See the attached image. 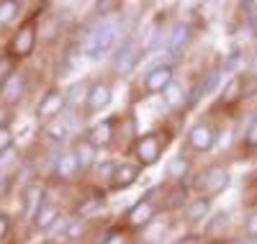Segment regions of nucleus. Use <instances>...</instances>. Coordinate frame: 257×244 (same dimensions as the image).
Segmentation results:
<instances>
[{
    "label": "nucleus",
    "instance_id": "f257e3e1",
    "mask_svg": "<svg viewBox=\"0 0 257 244\" xmlns=\"http://www.w3.org/2000/svg\"><path fill=\"white\" fill-rule=\"evenodd\" d=\"M231 183V172L226 165L221 162H211L206 165L203 170H198L196 175L190 177V190L196 193L198 198H208V201H213L216 195H221Z\"/></svg>",
    "mask_w": 257,
    "mask_h": 244
},
{
    "label": "nucleus",
    "instance_id": "f03ea898",
    "mask_svg": "<svg viewBox=\"0 0 257 244\" xmlns=\"http://www.w3.org/2000/svg\"><path fill=\"white\" fill-rule=\"evenodd\" d=\"M118 24L116 21H98V24L85 34V41H82V52L88 59H100L108 54L116 44H118Z\"/></svg>",
    "mask_w": 257,
    "mask_h": 244
},
{
    "label": "nucleus",
    "instance_id": "7ed1b4c3",
    "mask_svg": "<svg viewBox=\"0 0 257 244\" xmlns=\"http://www.w3.org/2000/svg\"><path fill=\"white\" fill-rule=\"evenodd\" d=\"M167 131L162 129H155V131H147V134H139L132 144V154H134V160L137 165L142 167H152L160 162L162 157V152L167 149Z\"/></svg>",
    "mask_w": 257,
    "mask_h": 244
},
{
    "label": "nucleus",
    "instance_id": "20e7f679",
    "mask_svg": "<svg viewBox=\"0 0 257 244\" xmlns=\"http://www.w3.org/2000/svg\"><path fill=\"white\" fill-rule=\"evenodd\" d=\"M144 59V49H142V44L137 41V36H126L116 52H113V62H111V67L118 77H128L137 67H139V62Z\"/></svg>",
    "mask_w": 257,
    "mask_h": 244
},
{
    "label": "nucleus",
    "instance_id": "39448f33",
    "mask_svg": "<svg viewBox=\"0 0 257 244\" xmlns=\"http://www.w3.org/2000/svg\"><path fill=\"white\" fill-rule=\"evenodd\" d=\"M160 211H162V206L155 203V201H149V198L144 195L123 213V224H126V229H132V231H144L147 226H152V221L157 218Z\"/></svg>",
    "mask_w": 257,
    "mask_h": 244
},
{
    "label": "nucleus",
    "instance_id": "423d86ee",
    "mask_svg": "<svg viewBox=\"0 0 257 244\" xmlns=\"http://www.w3.org/2000/svg\"><path fill=\"white\" fill-rule=\"evenodd\" d=\"M216 126H213L211 121H196L190 129H188V134H185V144L196 152V154H206L211 152L213 147H216Z\"/></svg>",
    "mask_w": 257,
    "mask_h": 244
},
{
    "label": "nucleus",
    "instance_id": "0eeeda50",
    "mask_svg": "<svg viewBox=\"0 0 257 244\" xmlns=\"http://www.w3.org/2000/svg\"><path fill=\"white\" fill-rule=\"evenodd\" d=\"M190 41H193L190 24H185V21H175V24L165 31V52L173 59H180L183 52L190 47Z\"/></svg>",
    "mask_w": 257,
    "mask_h": 244
},
{
    "label": "nucleus",
    "instance_id": "6e6552de",
    "mask_svg": "<svg viewBox=\"0 0 257 244\" xmlns=\"http://www.w3.org/2000/svg\"><path fill=\"white\" fill-rule=\"evenodd\" d=\"M34 47H36V18H29L26 24L18 29V34L13 36L8 54L13 59H26V57H31Z\"/></svg>",
    "mask_w": 257,
    "mask_h": 244
},
{
    "label": "nucleus",
    "instance_id": "1a4fd4ad",
    "mask_svg": "<svg viewBox=\"0 0 257 244\" xmlns=\"http://www.w3.org/2000/svg\"><path fill=\"white\" fill-rule=\"evenodd\" d=\"M173 80H175V70H173L170 62H165V64H155V67L144 75L142 87H144V93H149V95H162L165 87Z\"/></svg>",
    "mask_w": 257,
    "mask_h": 244
},
{
    "label": "nucleus",
    "instance_id": "9d476101",
    "mask_svg": "<svg viewBox=\"0 0 257 244\" xmlns=\"http://www.w3.org/2000/svg\"><path fill=\"white\" fill-rule=\"evenodd\" d=\"M64 105H67V93L52 87V90H47V95L39 100V105H36V118L44 121V124H49V121H54V118L62 113Z\"/></svg>",
    "mask_w": 257,
    "mask_h": 244
},
{
    "label": "nucleus",
    "instance_id": "9b49d317",
    "mask_svg": "<svg viewBox=\"0 0 257 244\" xmlns=\"http://www.w3.org/2000/svg\"><path fill=\"white\" fill-rule=\"evenodd\" d=\"M111 98H113V87L108 80H95L90 82L88 87V98H85V108H88V113H100L111 105Z\"/></svg>",
    "mask_w": 257,
    "mask_h": 244
},
{
    "label": "nucleus",
    "instance_id": "f8f14e48",
    "mask_svg": "<svg viewBox=\"0 0 257 244\" xmlns=\"http://www.w3.org/2000/svg\"><path fill=\"white\" fill-rule=\"evenodd\" d=\"M190 177H193V165H190V160L185 157L183 152L167 160V165H165V180L170 185H183L185 180H190Z\"/></svg>",
    "mask_w": 257,
    "mask_h": 244
},
{
    "label": "nucleus",
    "instance_id": "ddd939ff",
    "mask_svg": "<svg viewBox=\"0 0 257 244\" xmlns=\"http://www.w3.org/2000/svg\"><path fill=\"white\" fill-rule=\"evenodd\" d=\"M116 126H118V116L113 118H103L100 124H95L88 134V142L95 147V149H105V147H111L113 139H116Z\"/></svg>",
    "mask_w": 257,
    "mask_h": 244
},
{
    "label": "nucleus",
    "instance_id": "4468645a",
    "mask_svg": "<svg viewBox=\"0 0 257 244\" xmlns=\"http://www.w3.org/2000/svg\"><path fill=\"white\" fill-rule=\"evenodd\" d=\"M247 82H249V75H234V77H229V82L224 85V90H221L219 103L221 105H234V103H239L242 98H247Z\"/></svg>",
    "mask_w": 257,
    "mask_h": 244
},
{
    "label": "nucleus",
    "instance_id": "2eb2a0df",
    "mask_svg": "<svg viewBox=\"0 0 257 244\" xmlns=\"http://www.w3.org/2000/svg\"><path fill=\"white\" fill-rule=\"evenodd\" d=\"M188 203H190V185L188 183L170 185L165 190V201H162V208L165 211H185Z\"/></svg>",
    "mask_w": 257,
    "mask_h": 244
},
{
    "label": "nucleus",
    "instance_id": "dca6fc26",
    "mask_svg": "<svg viewBox=\"0 0 257 244\" xmlns=\"http://www.w3.org/2000/svg\"><path fill=\"white\" fill-rule=\"evenodd\" d=\"M139 175H142V165H137V162H118L111 185L116 190H126V188H132L139 180Z\"/></svg>",
    "mask_w": 257,
    "mask_h": 244
},
{
    "label": "nucleus",
    "instance_id": "f3484780",
    "mask_svg": "<svg viewBox=\"0 0 257 244\" xmlns=\"http://www.w3.org/2000/svg\"><path fill=\"white\" fill-rule=\"evenodd\" d=\"M208 216H211V201L208 198H193L183 211V218H185L188 226L203 224V221H208Z\"/></svg>",
    "mask_w": 257,
    "mask_h": 244
},
{
    "label": "nucleus",
    "instance_id": "a211bd4d",
    "mask_svg": "<svg viewBox=\"0 0 257 244\" xmlns=\"http://www.w3.org/2000/svg\"><path fill=\"white\" fill-rule=\"evenodd\" d=\"M82 170H80V162H77V157H75V152L70 149V152H62L59 154V160H57V175H59V180H75V177L80 175Z\"/></svg>",
    "mask_w": 257,
    "mask_h": 244
},
{
    "label": "nucleus",
    "instance_id": "6ab92c4d",
    "mask_svg": "<svg viewBox=\"0 0 257 244\" xmlns=\"http://www.w3.org/2000/svg\"><path fill=\"white\" fill-rule=\"evenodd\" d=\"M72 152H75V157H77V162H80V170H90V167L95 165L98 149L88 142V137L77 139V142H75V147H72Z\"/></svg>",
    "mask_w": 257,
    "mask_h": 244
},
{
    "label": "nucleus",
    "instance_id": "aec40b11",
    "mask_svg": "<svg viewBox=\"0 0 257 244\" xmlns=\"http://www.w3.org/2000/svg\"><path fill=\"white\" fill-rule=\"evenodd\" d=\"M24 90H26V77L24 75H13L6 85H0V95H3L6 98V103H18L21 98H24Z\"/></svg>",
    "mask_w": 257,
    "mask_h": 244
},
{
    "label": "nucleus",
    "instance_id": "412c9836",
    "mask_svg": "<svg viewBox=\"0 0 257 244\" xmlns=\"http://www.w3.org/2000/svg\"><path fill=\"white\" fill-rule=\"evenodd\" d=\"M103 206H105V193L93 190L90 195H85L82 201L77 203V216H80V218H90V216L98 213Z\"/></svg>",
    "mask_w": 257,
    "mask_h": 244
},
{
    "label": "nucleus",
    "instance_id": "4be33fe9",
    "mask_svg": "<svg viewBox=\"0 0 257 244\" xmlns=\"http://www.w3.org/2000/svg\"><path fill=\"white\" fill-rule=\"evenodd\" d=\"M229 226V213L226 211H216L211 213L208 221L203 224V234L211 236V239H224V229Z\"/></svg>",
    "mask_w": 257,
    "mask_h": 244
},
{
    "label": "nucleus",
    "instance_id": "5701e85b",
    "mask_svg": "<svg viewBox=\"0 0 257 244\" xmlns=\"http://www.w3.org/2000/svg\"><path fill=\"white\" fill-rule=\"evenodd\" d=\"M162 100H165V105L167 108H185V103H188V90L178 82V80H173L167 87H165V93H162Z\"/></svg>",
    "mask_w": 257,
    "mask_h": 244
},
{
    "label": "nucleus",
    "instance_id": "b1692460",
    "mask_svg": "<svg viewBox=\"0 0 257 244\" xmlns=\"http://www.w3.org/2000/svg\"><path fill=\"white\" fill-rule=\"evenodd\" d=\"M24 206H26V216H31V218L36 216V211L41 206H44V188L39 183H34L24 190Z\"/></svg>",
    "mask_w": 257,
    "mask_h": 244
},
{
    "label": "nucleus",
    "instance_id": "393cba45",
    "mask_svg": "<svg viewBox=\"0 0 257 244\" xmlns=\"http://www.w3.org/2000/svg\"><path fill=\"white\" fill-rule=\"evenodd\" d=\"M54 221H59V208L52 206V203H44L36 211V216H34V226L39 231H49L54 226Z\"/></svg>",
    "mask_w": 257,
    "mask_h": 244
},
{
    "label": "nucleus",
    "instance_id": "a878e982",
    "mask_svg": "<svg viewBox=\"0 0 257 244\" xmlns=\"http://www.w3.org/2000/svg\"><path fill=\"white\" fill-rule=\"evenodd\" d=\"M67 124H64L62 118H54V121H49L47 126H44V137L47 139H52V142H64L67 139Z\"/></svg>",
    "mask_w": 257,
    "mask_h": 244
},
{
    "label": "nucleus",
    "instance_id": "bb28decb",
    "mask_svg": "<svg viewBox=\"0 0 257 244\" xmlns=\"http://www.w3.org/2000/svg\"><path fill=\"white\" fill-rule=\"evenodd\" d=\"M242 229H244V234H247L249 239H257V203H254V206H249V208L244 211Z\"/></svg>",
    "mask_w": 257,
    "mask_h": 244
},
{
    "label": "nucleus",
    "instance_id": "cd10ccee",
    "mask_svg": "<svg viewBox=\"0 0 257 244\" xmlns=\"http://www.w3.org/2000/svg\"><path fill=\"white\" fill-rule=\"evenodd\" d=\"M13 75H16V59L11 54H3L0 57V85H6Z\"/></svg>",
    "mask_w": 257,
    "mask_h": 244
},
{
    "label": "nucleus",
    "instance_id": "c85d7f7f",
    "mask_svg": "<svg viewBox=\"0 0 257 244\" xmlns=\"http://www.w3.org/2000/svg\"><path fill=\"white\" fill-rule=\"evenodd\" d=\"M18 13H21L18 3H13V0H3V3H0V24H11Z\"/></svg>",
    "mask_w": 257,
    "mask_h": 244
},
{
    "label": "nucleus",
    "instance_id": "c756f323",
    "mask_svg": "<svg viewBox=\"0 0 257 244\" xmlns=\"http://www.w3.org/2000/svg\"><path fill=\"white\" fill-rule=\"evenodd\" d=\"M242 144H244V149H257V116L249 121V126H247V131H244V137H242Z\"/></svg>",
    "mask_w": 257,
    "mask_h": 244
},
{
    "label": "nucleus",
    "instance_id": "7c9ffc66",
    "mask_svg": "<svg viewBox=\"0 0 257 244\" xmlns=\"http://www.w3.org/2000/svg\"><path fill=\"white\" fill-rule=\"evenodd\" d=\"M82 231H85V221L82 218H72V221H67V226H64V236H67L70 241L82 236Z\"/></svg>",
    "mask_w": 257,
    "mask_h": 244
},
{
    "label": "nucleus",
    "instance_id": "2f4dec72",
    "mask_svg": "<svg viewBox=\"0 0 257 244\" xmlns=\"http://www.w3.org/2000/svg\"><path fill=\"white\" fill-rule=\"evenodd\" d=\"M13 147V134L8 126H0V154H6Z\"/></svg>",
    "mask_w": 257,
    "mask_h": 244
},
{
    "label": "nucleus",
    "instance_id": "473e14b6",
    "mask_svg": "<svg viewBox=\"0 0 257 244\" xmlns=\"http://www.w3.org/2000/svg\"><path fill=\"white\" fill-rule=\"evenodd\" d=\"M116 165L118 162H111V160H105L100 167H98V175L103 177V180H111L113 183V175H116Z\"/></svg>",
    "mask_w": 257,
    "mask_h": 244
},
{
    "label": "nucleus",
    "instance_id": "72a5a7b5",
    "mask_svg": "<svg viewBox=\"0 0 257 244\" xmlns=\"http://www.w3.org/2000/svg\"><path fill=\"white\" fill-rule=\"evenodd\" d=\"M100 244H128L126 239H123V234L121 231H108L103 239H100Z\"/></svg>",
    "mask_w": 257,
    "mask_h": 244
},
{
    "label": "nucleus",
    "instance_id": "f704fd0d",
    "mask_svg": "<svg viewBox=\"0 0 257 244\" xmlns=\"http://www.w3.org/2000/svg\"><path fill=\"white\" fill-rule=\"evenodd\" d=\"M173 244H203V236H198V234H185V236L175 239Z\"/></svg>",
    "mask_w": 257,
    "mask_h": 244
},
{
    "label": "nucleus",
    "instance_id": "c9c22d12",
    "mask_svg": "<svg viewBox=\"0 0 257 244\" xmlns=\"http://www.w3.org/2000/svg\"><path fill=\"white\" fill-rule=\"evenodd\" d=\"M11 231V218L6 216V213H0V241L6 239V234Z\"/></svg>",
    "mask_w": 257,
    "mask_h": 244
},
{
    "label": "nucleus",
    "instance_id": "e433bc0d",
    "mask_svg": "<svg viewBox=\"0 0 257 244\" xmlns=\"http://www.w3.org/2000/svg\"><path fill=\"white\" fill-rule=\"evenodd\" d=\"M6 118H8V110L0 105V126H6Z\"/></svg>",
    "mask_w": 257,
    "mask_h": 244
},
{
    "label": "nucleus",
    "instance_id": "4c0bfd02",
    "mask_svg": "<svg viewBox=\"0 0 257 244\" xmlns=\"http://www.w3.org/2000/svg\"><path fill=\"white\" fill-rule=\"evenodd\" d=\"M203 244H229L226 239H211V241H203Z\"/></svg>",
    "mask_w": 257,
    "mask_h": 244
},
{
    "label": "nucleus",
    "instance_id": "58836bf2",
    "mask_svg": "<svg viewBox=\"0 0 257 244\" xmlns=\"http://www.w3.org/2000/svg\"><path fill=\"white\" fill-rule=\"evenodd\" d=\"M252 152H254V154H257V149H252Z\"/></svg>",
    "mask_w": 257,
    "mask_h": 244
}]
</instances>
